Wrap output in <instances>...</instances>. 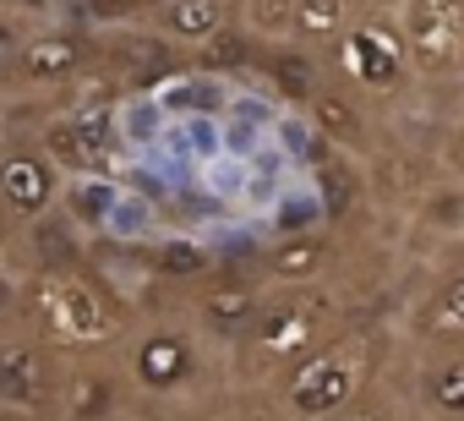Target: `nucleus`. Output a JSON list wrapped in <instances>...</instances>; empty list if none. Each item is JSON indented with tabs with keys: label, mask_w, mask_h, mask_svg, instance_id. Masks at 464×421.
<instances>
[{
	"label": "nucleus",
	"mask_w": 464,
	"mask_h": 421,
	"mask_svg": "<svg viewBox=\"0 0 464 421\" xmlns=\"http://www.w3.org/2000/svg\"><path fill=\"white\" fill-rule=\"evenodd\" d=\"M213 263V252H208V241H191V236H175V241H159L153 247V274L159 279H191L197 285V274Z\"/></svg>",
	"instance_id": "aec40b11"
},
{
	"label": "nucleus",
	"mask_w": 464,
	"mask_h": 421,
	"mask_svg": "<svg viewBox=\"0 0 464 421\" xmlns=\"http://www.w3.org/2000/svg\"><path fill=\"white\" fill-rule=\"evenodd\" d=\"M137 23L153 28L164 44L197 55V50H208L224 28L241 23V0H153Z\"/></svg>",
	"instance_id": "9b49d317"
},
{
	"label": "nucleus",
	"mask_w": 464,
	"mask_h": 421,
	"mask_svg": "<svg viewBox=\"0 0 464 421\" xmlns=\"http://www.w3.org/2000/svg\"><path fill=\"white\" fill-rule=\"evenodd\" d=\"M126 372L148 394H180L202 372V334L191 323H148L126 350Z\"/></svg>",
	"instance_id": "6e6552de"
},
{
	"label": "nucleus",
	"mask_w": 464,
	"mask_h": 421,
	"mask_svg": "<svg viewBox=\"0 0 464 421\" xmlns=\"http://www.w3.org/2000/svg\"><path fill=\"white\" fill-rule=\"evenodd\" d=\"M263 301H268V285H263L257 269H252V274H213V279H197V290H191V328H197L202 339H213V345H229V350H236V345L246 339V328L257 323Z\"/></svg>",
	"instance_id": "1a4fd4ad"
},
{
	"label": "nucleus",
	"mask_w": 464,
	"mask_h": 421,
	"mask_svg": "<svg viewBox=\"0 0 464 421\" xmlns=\"http://www.w3.org/2000/svg\"><path fill=\"white\" fill-rule=\"evenodd\" d=\"M99 236L115 241V247H142V241L153 236V197L121 186V191H115V208H110V220H104Z\"/></svg>",
	"instance_id": "6ab92c4d"
},
{
	"label": "nucleus",
	"mask_w": 464,
	"mask_h": 421,
	"mask_svg": "<svg viewBox=\"0 0 464 421\" xmlns=\"http://www.w3.org/2000/svg\"><path fill=\"white\" fill-rule=\"evenodd\" d=\"M39 23H34V12H17V6H0V66H6L23 44H28V34H34Z\"/></svg>",
	"instance_id": "4be33fe9"
},
{
	"label": "nucleus",
	"mask_w": 464,
	"mask_h": 421,
	"mask_svg": "<svg viewBox=\"0 0 464 421\" xmlns=\"http://www.w3.org/2000/svg\"><path fill=\"white\" fill-rule=\"evenodd\" d=\"M306 121H312V132L328 148H339L350 159H372V99H361L355 88H344L334 72H328V88L312 99Z\"/></svg>",
	"instance_id": "f8f14e48"
},
{
	"label": "nucleus",
	"mask_w": 464,
	"mask_h": 421,
	"mask_svg": "<svg viewBox=\"0 0 464 421\" xmlns=\"http://www.w3.org/2000/svg\"><path fill=\"white\" fill-rule=\"evenodd\" d=\"M6 220H12V214H6V202H0V247H6Z\"/></svg>",
	"instance_id": "393cba45"
},
{
	"label": "nucleus",
	"mask_w": 464,
	"mask_h": 421,
	"mask_svg": "<svg viewBox=\"0 0 464 421\" xmlns=\"http://www.w3.org/2000/svg\"><path fill=\"white\" fill-rule=\"evenodd\" d=\"M372 6V0H295V23H290V39L317 50L328 61V50L344 39V28Z\"/></svg>",
	"instance_id": "dca6fc26"
},
{
	"label": "nucleus",
	"mask_w": 464,
	"mask_h": 421,
	"mask_svg": "<svg viewBox=\"0 0 464 421\" xmlns=\"http://www.w3.org/2000/svg\"><path fill=\"white\" fill-rule=\"evenodd\" d=\"M453 93V110H448V126H442V153H448V170L464 175V83L448 88Z\"/></svg>",
	"instance_id": "5701e85b"
},
{
	"label": "nucleus",
	"mask_w": 464,
	"mask_h": 421,
	"mask_svg": "<svg viewBox=\"0 0 464 421\" xmlns=\"http://www.w3.org/2000/svg\"><path fill=\"white\" fill-rule=\"evenodd\" d=\"M55 388H61V372H55L50 345H44L39 334L0 345V405H12V410H39Z\"/></svg>",
	"instance_id": "4468645a"
},
{
	"label": "nucleus",
	"mask_w": 464,
	"mask_h": 421,
	"mask_svg": "<svg viewBox=\"0 0 464 421\" xmlns=\"http://www.w3.org/2000/svg\"><path fill=\"white\" fill-rule=\"evenodd\" d=\"M372 339L366 334H334L306 361H295L279 377V410L290 421H334L361 399V383L372 372Z\"/></svg>",
	"instance_id": "7ed1b4c3"
},
{
	"label": "nucleus",
	"mask_w": 464,
	"mask_h": 421,
	"mask_svg": "<svg viewBox=\"0 0 464 421\" xmlns=\"http://www.w3.org/2000/svg\"><path fill=\"white\" fill-rule=\"evenodd\" d=\"M295 23V0H241V28L257 44H285Z\"/></svg>",
	"instance_id": "412c9836"
},
{
	"label": "nucleus",
	"mask_w": 464,
	"mask_h": 421,
	"mask_svg": "<svg viewBox=\"0 0 464 421\" xmlns=\"http://www.w3.org/2000/svg\"><path fill=\"white\" fill-rule=\"evenodd\" d=\"M115 421H121V416H115Z\"/></svg>",
	"instance_id": "a878e982"
},
{
	"label": "nucleus",
	"mask_w": 464,
	"mask_h": 421,
	"mask_svg": "<svg viewBox=\"0 0 464 421\" xmlns=\"http://www.w3.org/2000/svg\"><path fill=\"white\" fill-rule=\"evenodd\" d=\"M61 191H66V175L44 153L39 137H6L0 142V202H6L12 220L39 225L44 214L61 208Z\"/></svg>",
	"instance_id": "0eeeda50"
},
{
	"label": "nucleus",
	"mask_w": 464,
	"mask_h": 421,
	"mask_svg": "<svg viewBox=\"0 0 464 421\" xmlns=\"http://www.w3.org/2000/svg\"><path fill=\"white\" fill-rule=\"evenodd\" d=\"M415 399L431 421H464V334L415 339Z\"/></svg>",
	"instance_id": "9d476101"
},
{
	"label": "nucleus",
	"mask_w": 464,
	"mask_h": 421,
	"mask_svg": "<svg viewBox=\"0 0 464 421\" xmlns=\"http://www.w3.org/2000/svg\"><path fill=\"white\" fill-rule=\"evenodd\" d=\"M61 405H66V421H115L121 416V383H115V372H99V367L66 372Z\"/></svg>",
	"instance_id": "a211bd4d"
},
{
	"label": "nucleus",
	"mask_w": 464,
	"mask_h": 421,
	"mask_svg": "<svg viewBox=\"0 0 464 421\" xmlns=\"http://www.w3.org/2000/svg\"><path fill=\"white\" fill-rule=\"evenodd\" d=\"M328 323H334L328 285H274L257 323L236 345V361L246 367V377H285L328 339Z\"/></svg>",
	"instance_id": "f257e3e1"
},
{
	"label": "nucleus",
	"mask_w": 464,
	"mask_h": 421,
	"mask_svg": "<svg viewBox=\"0 0 464 421\" xmlns=\"http://www.w3.org/2000/svg\"><path fill=\"white\" fill-rule=\"evenodd\" d=\"M328 72L372 104H388V99H404V93L420 88L415 55H410L404 28L393 17V0H372L344 28V39L328 50Z\"/></svg>",
	"instance_id": "f03ea898"
},
{
	"label": "nucleus",
	"mask_w": 464,
	"mask_h": 421,
	"mask_svg": "<svg viewBox=\"0 0 464 421\" xmlns=\"http://www.w3.org/2000/svg\"><path fill=\"white\" fill-rule=\"evenodd\" d=\"M334 263V236L328 230H301V236H274L257 252V274L268 285H323Z\"/></svg>",
	"instance_id": "2eb2a0df"
},
{
	"label": "nucleus",
	"mask_w": 464,
	"mask_h": 421,
	"mask_svg": "<svg viewBox=\"0 0 464 421\" xmlns=\"http://www.w3.org/2000/svg\"><path fill=\"white\" fill-rule=\"evenodd\" d=\"M410 334H464V258H453L420 296L415 318H410Z\"/></svg>",
	"instance_id": "f3484780"
},
{
	"label": "nucleus",
	"mask_w": 464,
	"mask_h": 421,
	"mask_svg": "<svg viewBox=\"0 0 464 421\" xmlns=\"http://www.w3.org/2000/svg\"><path fill=\"white\" fill-rule=\"evenodd\" d=\"M263 77H268V88L285 99V110H295V115H306L312 110V99L328 88V61L317 55V50H306V44H295V39H285V44H257V61H252Z\"/></svg>",
	"instance_id": "ddd939ff"
},
{
	"label": "nucleus",
	"mask_w": 464,
	"mask_h": 421,
	"mask_svg": "<svg viewBox=\"0 0 464 421\" xmlns=\"http://www.w3.org/2000/svg\"><path fill=\"white\" fill-rule=\"evenodd\" d=\"M334 421H377V416H372V410H355V405H350V410H344V416H334Z\"/></svg>",
	"instance_id": "b1692460"
},
{
	"label": "nucleus",
	"mask_w": 464,
	"mask_h": 421,
	"mask_svg": "<svg viewBox=\"0 0 464 421\" xmlns=\"http://www.w3.org/2000/svg\"><path fill=\"white\" fill-rule=\"evenodd\" d=\"M393 17L426 88L464 83V0H393Z\"/></svg>",
	"instance_id": "423d86ee"
},
{
	"label": "nucleus",
	"mask_w": 464,
	"mask_h": 421,
	"mask_svg": "<svg viewBox=\"0 0 464 421\" xmlns=\"http://www.w3.org/2000/svg\"><path fill=\"white\" fill-rule=\"evenodd\" d=\"M28 318L44 345L93 350L115 334V296L82 269H44L28 279Z\"/></svg>",
	"instance_id": "20e7f679"
},
{
	"label": "nucleus",
	"mask_w": 464,
	"mask_h": 421,
	"mask_svg": "<svg viewBox=\"0 0 464 421\" xmlns=\"http://www.w3.org/2000/svg\"><path fill=\"white\" fill-rule=\"evenodd\" d=\"M93 66H99V28H88V23H39L28 34V44L0 66V93H12V99L17 93L23 99L66 93Z\"/></svg>",
	"instance_id": "39448f33"
}]
</instances>
